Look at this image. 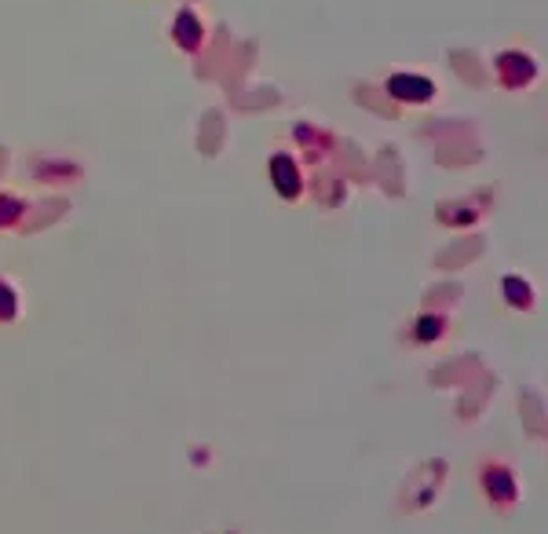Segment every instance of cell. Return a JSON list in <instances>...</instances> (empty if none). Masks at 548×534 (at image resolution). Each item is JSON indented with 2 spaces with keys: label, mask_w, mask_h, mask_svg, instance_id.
Returning <instances> with one entry per match:
<instances>
[{
  "label": "cell",
  "mask_w": 548,
  "mask_h": 534,
  "mask_svg": "<svg viewBox=\"0 0 548 534\" xmlns=\"http://www.w3.org/2000/svg\"><path fill=\"white\" fill-rule=\"evenodd\" d=\"M504 289H512V297L527 300V293H522V289H527V286H522V282H516V278H512V282H504Z\"/></svg>",
  "instance_id": "cell-5"
},
{
  "label": "cell",
  "mask_w": 548,
  "mask_h": 534,
  "mask_svg": "<svg viewBox=\"0 0 548 534\" xmlns=\"http://www.w3.org/2000/svg\"><path fill=\"white\" fill-rule=\"evenodd\" d=\"M11 315H15V293L0 282V319H11Z\"/></svg>",
  "instance_id": "cell-3"
},
{
  "label": "cell",
  "mask_w": 548,
  "mask_h": 534,
  "mask_svg": "<svg viewBox=\"0 0 548 534\" xmlns=\"http://www.w3.org/2000/svg\"><path fill=\"white\" fill-rule=\"evenodd\" d=\"M271 180L278 183V190H282L285 198H292L300 190V176H296V165H292L289 158H274L271 161Z\"/></svg>",
  "instance_id": "cell-2"
},
{
  "label": "cell",
  "mask_w": 548,
  "mask_h": 534,
  "mask_svg": "<svg viewBox=\"0 0 548 534\" xmlns=\"http://www.w3.org/2000/svg\"><path fill=\"white\" fill-rule=\"evenodd\" d=\"M391 95L417 103V99H428V95H431V84H428L424 77H410V73H399V77H391Z\"/></svg>",
  "instance_id": "cell-1"
},
{
  "label": "cell",
  "mask_w": 548,
  "mask_h": 534,
  "mask_svg": "<svg viewBox=\"0 0 548 534\" xmlns=\"http://www.w3.org/2000/svg\"><path fill=\"white\" fill-rule=\"evenodd\" d=\"M490 487L497 490L493 498H508V494H512V479H504V476H490Z\"/></svg>",
  "instance_id": "cell-4"
}]
</instances>
